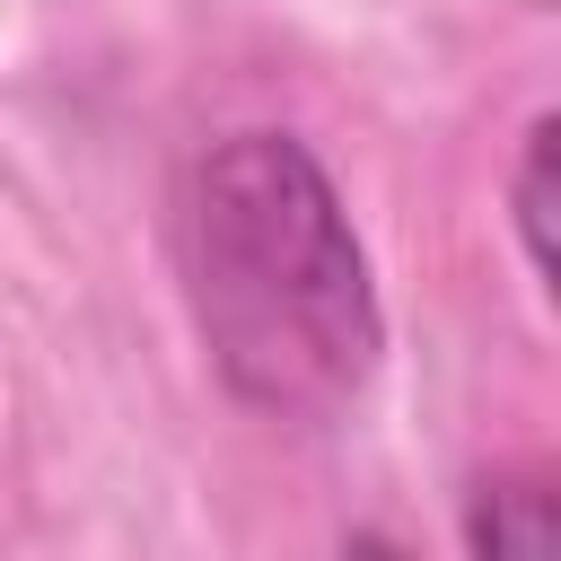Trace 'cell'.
I'll return each instance as SVG.
<instances>
[{
	"label": "cell",
	"instance_id": "cell-1",
	"mask_svg": "<svg viewBox=\"0 0 561 561\" xmlns=\"http://www.w3.org/2000/svg\"><path fill=\"white\" fill-rule=\"evenodd\" d=\"M175 254L202 351L245 412L324 421L368 386L386 316L359 228L307 140L289 131L210 140L175 210Z\"/></svg>",
	"mask_w": 561,
	"mask_h": 561
},
{
	"label": "cell",
	"instance_id": "cell-2",
	"mask_svg": "<svg viewBox=\"0 0 561 561\" xmlns=\"http://www.w3.org/2000/svg\"><path fill=\"white\" fill-rule=\"evenodd\" d=\"M465 543L473 561H561V491L552 473L517 465V473H491L465 508Z\"/></svg>",
	"mask_w": 561,
	"mask_h": 561
},
{
	"label": "cell",
	"instance_id": "cell-4",
	"mask_svg": "<svg viewBox=\"0 0 561 561\" xmlns=\"http://www.w3.org/2000/svg\"><path fill=\"white\" fill-rule=\"evenodd\" d=\"M333 561H403V552H394L386 535H342V552H333Z\"/></svg>",
	"mask_w": 561,
	"mask_h": 561
},
{
	"label": "cell",
	"instance_id": "cell-3",
	"mask_svg": "<svg viewBox=\"0 0 561 561\" xmlns=\"http://www.w3.org/2000/svg\"><path fill=\"white\" fill-rule=\"evenodd\" d=\"M508 202H517L526 272L552 289V272H561V237H552V210H561V123H552V114H535V131H526V158H517V184H508Z\"/></svg>",
	"mask_w": 561,
	"mask_h": 561
}]
</instances>
